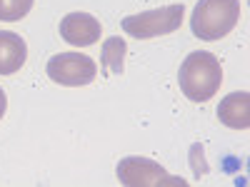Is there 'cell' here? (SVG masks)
<instances>
[{
  "label": "cell",
  "instance_id": "obj_2",
  "mask_svg": "<svg viewBox=\"0 0 250 187\" xmlns=\"http://www.w3.org/2000/svg\"><path fill=\"white\" fill-rule=\"evenodd\" d=\"M240 20V0H200L193 10L190 28L200 40H220L233 33Z\"/></svg>",
  "mask_w": 250,
  "mask_h": 187
},
{
  "label": "cell",
  "instance_id": "obj_10",
  "mask_svg": "<svg viewBox=\"0 0 250 187\" xmlns=\"http://www.w3.org/2000/svg\"><path fill=\"white\" fill-rule=\"evenodd\" d=\"M35 0H0V20L3 23H18L23 20Z\"/></svg>",
  "mask_w": 250,
  "mask_h": 187
},
{
  "label": "cell",
  "instance_id": "obj_8",
  "mask_svg": "<svg viewBox=\"0 0 250 187\" xmlns=\"http://www.w3.org/2000/svg\"><path fill=\"white\" fill-rule=\"evenodd\" d=\"M28 45L18 33L3 30L0 33V75H13L25 65Z\"/></svg>",
  "mask_w": 250,
  "mask_h": 187
},
{
  "label": "cell",
  "instance_id": "obj_6",
  "mask_svg": "<svg viewBox=\"0 0 250 187\" xmlns=\"http://www.w3.org/2000/svg\"><path fill=\"white\" fill-rule=\"evenodd\" d=\"M103 25L90 13H68L60 20V37L75 48H90L100 40Z\"/></svg>",
  "mask_w": 250,
  "mask_h": 187
},
{
  "label": "cell",
  "instance_id": "obj_11",
  "mask_svg": "<svg viewBox=\"0 0 250 187\" xmlns=\"http://www.w3.org/2000/svg\"><path fill=\"white\" fill-rule=\"evenodd\" d=\"M5 108H8V100H5V93L0 90V120H3V115H5Z\"/></svg>",
  "mask_w": 250,
  "mask_h": 187
},
{
  "label": "cell",
  "instance_id": "obj_1",
  "mask_svg": "<svg viewBox=\"0 0 250 187\" xmlns=\"http://www.w3.org/2000/svg\"><path fill=\"white\" fill-rule=\"evenodd\" d=\"M178 82L183 95L193 102H205L215 97V93L223 85L220 60L213 53H203V50L190 53L178 70Z\"/></svg>",
  "mask_w": 250,
  "mask_h": 187
},
{
  "label": "cell",
  "instance_id": "obj_3",
  "mask_svg": "<svg viewBox=\"0 0 250 187\" xmlns=\"http://www.w3.org/2000/svg\"><path fill=\"white\" fill-rule=\"evenodd\" d=\"M183 18H185V8H183V3H175V5H165V8H158V10L123 18V30L130 37L150 40V37H158V35L175 33L183 25Z\"/></svg>",
  "mask_w": 250,
  "mask_h": 187
},
{
  "label": "cell",
  "instance_id": "obj_4",
  "mask_svg": "<svg viewBox=\"0 0 250 187\" xmlns=\"http://www.w3.org/2000/svg\"><path fill=\"white\" fill-rule=\"evenodd\" d=\"M118 180L128 187H185L188 180L168 175L148 157H125L118 165Z\"/></svg>",
  "mask_w": 250,
  "mask_h": 187
},
{
  "label": "cell",
  "instance_id": "obj_7",
  "mask_svg": "<svg viewBox=\"0 0 250 187\" xmlns=\"http://www.w3.org/2000/svg\"><path fill=\"white\" fill-rule=\"evenodd\" d=\"M218 120L225 128L248 130L250 128V95L248 93H230L218 105Z\"/></svg>",
  "mask_w": 250,
  "mask_h": 187
},
{
  "label": "cell",
  "instance_id": "obj_5",
  "mask_svg": "<svg viewBox=\"0 0 250 187\" xmlns=\"http://www.w3.org/2000/svg\"><path fill=\"white\" fill-rule=\"evenodd\" d=\"M48 77L58 85H68V88L90 85L98 77V65L93 57L83 53H60L48 60Z\"/></svg>",
  "mask_w": 250,
  "mask_h": 187
},
{
  "label": "cell",
  "instance_id": "obj_9",
  "mask_svg": "<svg viewBox=\"0 0 250 187\" xmlns=\"http://www.w3.org/2000/svg\"><path fill=\"white\" fill-rule=\"evenodd\" d=\"M125 53H128V45L120 37H108L105 45H103V68H105V75H120L123 73V60Z\"/></svg>",
  "mask_w": 250,
  "mask_h": 187
}]
</instances>
